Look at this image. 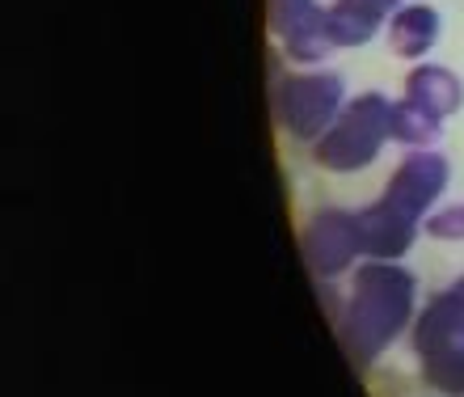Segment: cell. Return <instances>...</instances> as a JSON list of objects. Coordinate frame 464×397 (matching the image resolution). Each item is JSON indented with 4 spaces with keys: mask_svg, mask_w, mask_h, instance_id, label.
Masks as SVG:
<instances>
[{
    "mask_svg": "<svg viewBox=\"0 0 464 397\" xmlns=\"http://www.w3.org/2000/svg\"><path fill=\"white\" fill-rule=\"evenodd\" d=\"M270 34L279 38L287 55L300 63H321L334 51L330 43V9L317 0H266Z\"/></svg>",
    "mask_w": 464,
    "mask_h": 397,
    "instance_id": "cell-7",
    "label": "cell"
},
{
    "mask_svg": "<svg viewBox=\"0 0 464 397\" xmlns=\"http://www.w3.org/2000/svg\"><path fill=\"white\" fill-rule=\"evenodd\" d=\"M440 119H430V114H422L418 106H410V102H392V140L397 144H410V149H422V144H430V140L440 136Z\"/></svg>",
    "mask_w": 464,
    "mask_h": 397,
    "instance_id": "cell-11",
    "label": "cell"
},
{
    "mask_svg": "<svg viewBox=\"0 0 464 397\" xmlns=\"http://www.w3.org/2000/svg\"><path fill=\"white\" fill-rule=\"evenodd\" d=\"M460 287H464V279H460Z\"/></svg>",
    "mask_w": 464,
    "mask_h": 397,
    "instance_id": "cell-13",
    "label": "cell"
},
{
    "mask_svg": "<svg viewBox=\"0 0 464 397\" xmlns=\"http://www.w3.org/2000/svg\"><path fill=\"white\" fill-rule=\"evenodd\" d=\"M414 351L430 389L464 397V287H448L414 322Z\"/></svg>",
    "mask_w": 464,
    "mask_h": 397,
    "instance_id": "cell-4",
    "label": "cell"
},
{
    "mask_svg": "<svg viewBox=\"0 0 464 397\" xmlns=\"http://www.w3.org/2000/svg\"><path fill=\"white\" fill-rule=\"evenodd\" d=\"M401 0H338L330 9V43L334 47H363L380 30V22Z\"/></svg>",
    "mask_w": 464,
    "mask_h": 397,
    "instance_id": "cell-9",
    "label": "cell"
},
{
    "mask_svg": "<svg viewBox=\"0 0 464 397\" xmlns=\"http://www.w3.org/2000/svg\"><path fill=\"white\" fill-rule=\"evenodd\" d=\"M346 85L338 73H287L275 76L270 89V111L279 131H287L300 144H317L325 131L334 127V119L346 106Z\"/></svg>",
    "mask_w": 464,
    "mask_h": 397,
    "instance_id": "cell-5",
    "label": "cell"
},
{
    "mask_svg": "<svg viewBox=\"0 0 464 397\" xmlns=\"http://www.w3.org/2000/svg\"><path fill=\"white\" fill-rule=\"evenodd\" d=\"M414 296L418 279L397 262L372 258L354 271L346 309L338 317V334L354 368H372L384 355V347H392V338L414 317Z\"/></svg>",
    "mask_w": 464,
    "mask_h": 397,
    "instance_id": "cell-1",
    "label": "cell"
},
{
    "mask_svg": "<svg viewBox=\"0 0 464 397\" xmlns=\"http://www.w3.org/2000/svg\"><path fill=\"white\" fill-rule=\"evenodd\" d=\"M300 254H304V266L317 275V279L343 275L346 266L363 254L359 216H351V211H343V208L317 211V216L304 224V233H300Z\"/></svg>",
    "mask_w": 464,
    "mask_h": 397,
    "instance_id": "cell-6",
    "label": "cell"
},
{
    "mask_svg": "<svg viewBox=\"0 0 464 397\" xmlns=\"http://www.w3.org/2000/svg\"><path fill=\"white\" fill-rule=\"evenodd\" d=\"M427 233L440 237V241H464V203H452V208L435 211L427 220Z\"/></svg>",
    "mask_w": 464,
    "mask_h": 397,
    "instance_id": "cell-12",
    "label": "cell"
},
{
    "mask_svg": "<svg viewBox=\"0 0 464 397\" xmlns=\"http://www.w3.org/2000/svg\"><path fill=\"white\" fill-rule=\"evenodd\" d=\"M440 13L430 5H410V9H397L389 22V47L405 60H422L435 43H440Z\"/></svg>",
    "mask_w": 464,
    "mask_h": 397,
    "instance_id": "cell-10",
    "label": "cell"
},
{
    "mask_svg": "<svg viewBox=\"0 0 464 397\" xmlns=\"http://www.w3.org/2000/svg\"><path fill=\"white\" fill-rule=\"evenodd\" d=\"M405 102L443 123L448 114L460 111L464 85H460V76L448 73V68H440V63H422V68H414L410 81H405Z\"/></svg>",
    "mask_w": 464,
    "mask_h": 397,
    "instance_id": "cell-8",
    "label": "cell"
},
{
    "mask_svg": "<svg viewBox=\"0 0 464 397\" xmlns=\"http://www.w3.org/2000/svg\"><path fill=\"white\" fill-rule=\"evenodd\" d=\"M448 187V161L440 152L414 149L397 165L384 195L372 208L359 211V233H363V254L384 262H397L405 249L414 246L418 220Z\"/></svg>",
    "mask_w": 464,
    "mask_h": 397,
    "instance_id": "cell-2",
    "label": "cell"
},
{
    "mask_svg": "<svg viewBox=\"0 0 464 397\" xmlns=\"http://www.w3.org/2000/svg\"><path fill=\"white\" fill-rule=\"evenodd\" d=\"M392 140V102L384 93H359L343 106L334 127L313 144V161L330 174H354L380 157Z\"/></svg>",
    "mask_w": 464,
    "mask_h": 397,
    "instance_id": "cell-3",
    "label": "cell"
}]
</instances>
